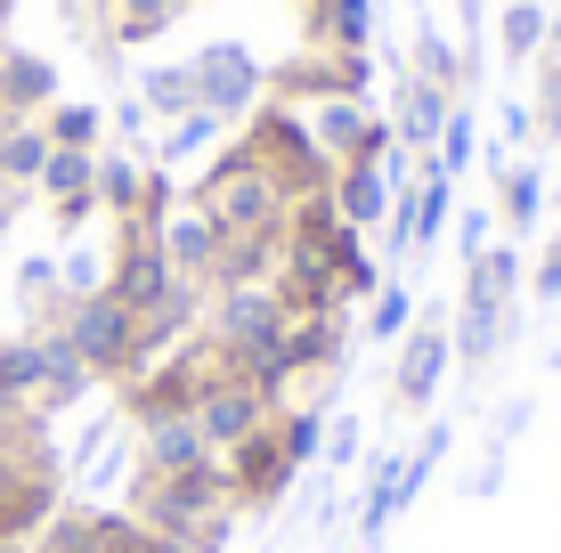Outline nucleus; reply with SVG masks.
Returning <instances> with one entry per match:
<instances>
[{
	"label": "nucleus",
	"mask_w": 561,
	"mask_h": 553,
	"mask_svg": "<svg viewBox=\"0 0 561 553\" xmlns=\"http://www.w3.org/2000/svg\"><path fill=\"white\" fill-rule=\"evenodd\" d=\"M196 212L220 228V244H285V220H294V196H285V180L261 163V147H228L220 163L196 180Z\"/></svg>",
	"instance_id": "1"
},
{
	"label": "nucleus",
	"mask_w": 561,
	"mask_h": 553,
	"mask_svg": "<svg viewBox=\"0 0 561 553\" xmlns=\"http://www.w3.org/2000/svg\"><path fill=\"white\" fill-rule=\"evenodd\" d=\"M520 285H529V261H520L513 237L463 261V301H456V318H448L456 367H489V358L513 342V301H520Z\"/></svg>",
	"instance_id": "2"
},
{
	"label": "nucleus",
	"mask_w": 561,
	"mask_h": 553,
	"mask_svg": "<svg viewBox=\"0 0 561 553\" xmlns=\"http://www.w3.org/2000/svg\"><path fill=\"white\" fill-rule=\"evenodd\" d=\"M220 512H237V505H228L220 456H211V464H187V472H139V481H130V521L154 529L163 545L196 538V529L220 521Z\"/></svg>",
	"instance_id": "3"
},
{
	"label": "nucleus",
	"mask_w": 561,
	"mask_h": 553,
	"mask_svg": "<svg viewBox=\"0 0 561 553\" xmlns=\"http://www.w3.org/2000/svg\"><path fill=\"white\" fill-rule=\"evenodd\" d=\"M57 326H66L73 358H82L99 383H130V375L147 367V358H139V318H130L114 293H82L66 318H57Z\"/></svg>",
	"instance_id": "4"
},
{
	"label": "nucleus",
	"mask_w": 561,
	"mask_h": 553,
	"mask_svg": "<svg viewBox=\"0 0 561 553\" xmlns=\"http://www.w3.org/2000/svg\"><path fill=\"white\" fill-rule=\"evenodd\" d=\"M106 293L123 301L130 318L163 310V301L180 293V277H171V261H163V237H154L147 220H123V228H114V253H106Z\"/></svg>",
	"instance_id": "5"
},
{
	"label": "nucleus",
	"mask_w": 561,
	"mask_h": 553,
	"mask_svg": "<svg viewBox=\"0 0 561 553\" xmlns=\"http://www.w3.org/2000/svg\"><path fill=\"white\" fill-rule=\"evenodd\" d=\"M187 66H196V106L220 123H253V106L268 99V66L244 42H204Z\"/></svg>",
	"instance_id": "6"
},
{
	"label": "nucleus",
	"mask_w": 561,
	"mask_h": 553,
	"mask_svg": "<svg viewBox=\"0 0 561 553\" xmlns=\"http://www.w3.org/2000/svg\"><path fill=\"white\" fill-rule=\"evenodd\" d=\"M456 375V334H448V310H415V326L399 334V367H391V399L408 415H423L439 399V383Z\"/></svg>",
	"instance_id": "7"
},
{
	"label": "nucleus",
	"mask_w": 561,
	"mask_h": 553,
	"mask_svg": "<svg viewBox=\"0 0 561 553\" xmlns=\"http://www.w3.org/2000/svg\"><path fill=\"white\" fill-rule=\"evenodd\" d=\"M220 472H228V505H237V512H268V505L285 497V488L301 481L294 456L277 448V424H261L253 440H237V448L220 456Z\"/></svg>",
	"instance_id": "8"
},
{
	"label": "nucleus",
	"mask_w": 561,
	"mask_h": 553,
	"mask_svg": "<svg viewBox=\"0 0 561 553\" xmlns=\"http://www.w3.org/2000/svg\"><path fill=\"white\" fill-rule=\"evenodd\" d=\"M33 196H42L49 220L73 237V228L99 212V155H90V147H49V163H42V180H33Z\"/></svg>",
	"instance_id": "9"
},
{
	"label": "nucleus",
	"mask_w": 561,
	"mask_h": 553,
	"mask_svg": "<svg viewBox=\"0 0 561 553\" xmlns=\"http://www.w3.org/2000/svg\"><path fill=\"white\" fill-rule=\"evenodd\" d=\"M268 415H277V407H268V399L244 383V375H220V383L196 399V431H204V448H211V456H228L237 440H253Z\"/></svg>",
	"instance_id": "10"
},
{
	"label": "nucleus",
	"mask_w": 561,
	"mask_h": 553,
	"mask_svg": "<svg viewBox=\"0 0 561 553\" xmlns=\"http://www.w3.org/2000/svg\"><path fill=\"white\" fill-rule=\"evenodd\" d=\"M463 99L456 90H439V82H423V73H399V106H391V139H399V155H432L439 147V130H448V114Z\"/></svg>",
	"instance_id": "11"
},
{
	"label": "nucleus",
	"mask_w": 561,
	"mask_h": 553,
	"mask_svg": "<svg viewBox=\"0 0 561 553\" xmlns=\"http://www.w3.org/2000/svg\"><path fill=\"white\" fill-rule=\"evenodd\" d=\"M382 0H301V49H375Z\"/></svg>",
	"instance_id": "12"
},
{
	"label": "nucleus",
	"mask_w": 561,
	"mask_h": 553,
	"mask_svg": "<svg viewBox=\"0 0 561 553\" xmlns=\"http://www.w3.org/2000/svg\"><path fill=\"white\" fill-rule=\"evenodd\" d=\"M163 237V261H171V277L180 285H204L211 293V261H220V228H211L196 204H171V220L154 228Z\"/></svg>",
	"instance_id": "13"
},
{
	"label": "nucleus",
	"mask_w": 561,
	"mask_h": 553,
	"mask_svg": "<svg viewBox=\"0 0 561 553\" xmlns=\"http://www.w3.org/2000/svg\"><path fill=\"white\" fill-rule=\"evenodd\" d=\"M187 16V0H99V49H147Z\"/></svg>",
	"instance_id": "14"
},
{
	"label": "nucleus",
	"mask_w": 561,
	"mask_h": 553,
	"mask_svg": "<svg viewBox=\"0 0 561 553\" xmlns=\"http://www.w3.org/2000/svg\"><path fill=\"white\" fill-rule=\"evenodd\" d=\"M489 180H496V204H489V212L505 220V237H537V228H546V212H553V187H546V171L513 155L505 171H489Z\"/></svg>",
	"instance_id": "15"
},
{
	"label": "nucleus",
	"mask_w": 561,
	"mask_h": 553,
	"mask_svg": "<svg viewBox=\"0 0 561 553\" xmlns=\"http://www.w3.org/2000/svg\"><path fill=\"white\" fill-rule=\"evenodd\" d=\"M342 350H351V318L342 310H318V318H294V326H285V367H294V383L301 375H334L342 367Z\"/></svg>",
	"instance_id": "16"
},
{
	"label": "nucleus",
	"mask_w": 561,
	"mask_h": 553,
	"mask_svg": "<svg viewBox=\"0 0 561 553\" xmlns=\"http://www.w3.org/2000/svg\"><path fill=\"white\" fill-rule=\"evenodd\" d=\"M0 106H9L16 123H42L57 106V66L42 49H0Z\"/></svg>",
	"instance_id": "17"
},
{
	"label": "nucleus",
	"mask_w": 561,
	"mask_h": 553,
	"mask_svg": "<svg viewBox=\"0 0 561 553\" xmlns=\"http://www.w3.org/2000/svg\"><path fill=\"white\" fill-rule=\"evenodd\" d=\"M42 391H49V350H42V334H0V399L9 407H33L42 415Z\"/></svg>",
	"instance_id": "18"
},
{
	"label": "nucleus",
	"mask_w": 561,
	"mask_h": 553,
	"mask_svg": "<svg viewBox=\"0 0 561 553\" xmlns=\"http://www.w3.org/2000/svg\"><path fill=\"white\" fill-rule=\"evenodd\" d=\"M325 196H334V212L366 237V228H382V212H391V196H399V187L382 180V163H342Z\"/></svg>",
	"instance_id": "19"
},
{
	"label": "nucleus",
	"mask_w": 561,
	"mask_h": 553,
	"mask_svg": "<svg viewBox=\"0 0 561 553\" xmlns=\"http://www.w3.org/2000/svg\"><path fill=\"white\" fill-rule=\"evenodd\" d=\"M187 464H211L196 415H163V424H139V472H187Z\"/></svg>",
	"instance_id": "20"
},
{
	"label": "nucleus",
	"mask_w": 561,
	"mask_h": 553,
	"mask_svg": "<svg viewBox=\"0 0 561 553\" xmlns=\"http://www.w3.org/2000/svg\"><path fill=\"white\" fill-rule=\"evenodd\" d=\"M496 49H505V66H537L553 49L546 0H496Z\"/></svg>",
	"instance_id": "21"
},
{
	"label": "nucleus",
	"mask_w": 561,
	"mask_h": 553,
	"mask_svg": "<svg viewBox=\"0 0 561 553\" xmlns=\"http://www.w3.org/2000/svg\"><path fill=\"white\" fill-rule=\"evenodd\" d=\"M42 163H49V130L42 123H9L0 130V196H33Z\"/></svg>",
	"instance_id": "22"
},
{
	"label": "nucleus",
	"mask_w": 561,
	"mask_h": 553,
	"mask_svg": "<svg viewBox=\"0 0 561 553\" xmlns=\"http://www.w3.org/2000/svg\"><path fill=\"white\" fill-rule=\"evenodd\" d=\"M139 106L154 123H180V114H196V66L187 57H163V66L139 73Z\"/></svg>",
	"instance_id": "23"
},
{
	"label": "nucleus",
	"mask_w": 561,
	"mask_h": 553,
	"mask_svg": "<svg viewBox=\"0 0 561 553\" xmlns=\"http://www.w3.org/2000/svg\"><path fill=\"white\" fill-rule=\"evenodd\" d=\"M99 212H114V228L147 212V163H130L123 147H114V155L99 147Z\"/></svg>",
	"instance_id": "24"
},
{
	"label": "nucleus",
	"mask_w": 561,
	"mask_h": 553,
	"mask_svg": "<svg viewBox=\"0 0 561 553\" xmlns=\"http://www.w3.org/2000/svg\"><path fill=\"white\" fill-rule=\"evenodd\" d=\"M268 424H277V448L294 456V472H309V464L325 456V407H318V399H301V407L285 399V407L268 415Z\"/></svg>",
	"instance_id": "25"
},
{
	"label": "nucleus",
	"mask_w": 561,
	"mask_h": 553,
	"mask_svg": "<svg viewBox=\"0 0 561 553\" xmlns=\"http://www.w3.org/2000/svg\"><path fill=\"white\" fill-rule=\"evenodd\" d=\"M399 521V456H375V472H366V497H358V538L382 545V529Z\"/></svg>",
	"instance_id": "26"
},
{
	"label": "nucleus",
	"mask_w": 561,
	"mask_h": 553,
	"mask_svg": "<svg viewBox=\"0 0 561 553\" xmlns=\"http://www.w3.org/2000/svg\"><path fill=\"white\" fill-rule=\"evenodd\" d=\"M42 130H49V147H90V155H99V147H106V106L57 99V106L42 114Z\"/></svg>",
	"instance_id": "27"
},
{
	"label": "nucleus",
	"mask_w": 561,
	"mask_h": 553,
	"mask_svg": "<svg viewBox=\"0 0 561 553\" xmlns=\"http://www.w3.org/2000/svg\"><path fill=\"white\" fill-rule=\"evenodd\" d=\"M408 73H423V82H439V90H456V99H463V49L432 25V16L415 25V66Z\"/></svg>",
	"instance_id": "28"
},
{
	"label": "nucleus",
	"mask_w": 561,
	"mask_h": 553,
	"mask_svg": "<svg viewBox=\"0 0 561 553\" xmlns=\"http://www.w3.org/2000/svg\"><path fill=\"white\" fill-rule=\"evenodd\" d=\"M220 130H228V123H220V114H204V106H196V114H180V123L163 130V163H196L204 147L220 139Z\"/></svg>",
	"instance_id": "29"
},
{
	"label": "nucleus",
	"mask_w": 561,
	"mask_h": 553,
	"mask_svg": "<svg viewBox=\"0 0 561 553\" xmlns=\"http://www.w3.org/2000/svg\"><path fill=\"white\" fill-rule=\"evenodd\" d=\"M472 155H480V123H472V106H456V114H448V130H439V147H432L423 163H439V171L456 180V171L472 163Z\"/></svg>",
	"instance_id": "30"
},
{
	"label": "nucleus",
	"mask_w": 561,
	"mask_h": 553,
	"mask_svg": "<svg viewBox=\"0 0 561 553\" xmlns=\"http://www.w3.org/2000/svg\"><path fill=\"white\" fill-rule=\"evenodd\" d=\"M529 114H537V139L561 147V57L553 49L537 57V99H529Z\"/></svg>",
	"instance_id": "31"
},
{
	"label": "nucleus",
	"mask_w": 561,
	"mask_h": 553,
	"mask_svg": "<svg viewBox=\"0 0 561 553\" xmlns=\"http://www.w3.org/2000/svg\"><path fill=\"white\" fill-rule=\"evenodd\" d=\"M408 326H415V293H408V285H382L375 310H366V334H375V342H399Z\"/></svg>",
	"instance_id": "32"
},
{
	"label": "nucleus",
	"mask_w": 561,
	"mask_h": 553,
	"mask_svg": "<svg viewBox=\"0 0 561 553\" xmlns=\"http://www.w3.org/2000/svg\"><path fill=\"white\" fill-rule=\"evenodd\" d=\"M57 285H66V301L106 293V261H99V253H66V261H57Z\"/></svg>",
	"instance_id": "33"
},
{
	"label": "nucleus",
	"mask_w": 561,
	"mask_h": 553,
	"mask_svg": "<svg viewBox=\"0 0 561 553\" xmlns=\"http://www.w3.org/2000/svg\"><path fill=\"white\" fill-rule=\"evenodd\" d=\"M489 244H496V212H489V204H472V212L456 220V253L472 261V253H489Z\"/></svg>",
	"instance_id": "34"
},
{
	"label": "nucleus",
	"mask_w": 561,
	"mask_h": 553,
	"mask_svg": "<svg viewBox=\"0 0 561 553\" xmlns=\"http://www.w3.org/2000/svg\"><path fill=\"white\" fill-rule=\"evenodd\" d=\"M529 293H537V301H561V228L546 237V253H537V269H529Z\"/></svg>",
	"instance_id": "35"
},
{
	"label": "nucleus",
	"mask_w": 561,
	"mask_h": 553,
	"mask_svg": "<svg viewBox=\"0 0 561 553\" xmlns=\"http://www.w3.org/2000/svg\"><path fill=\"white\" fill-rule=\"evenodd\" d=\"M529 139H537V114H529V106H505V123H496V147H505V155H520Z\"/></svg>",
	"instance_id": "36"
},
{
	"label": "nucleus",
	"mask_w": 561,
	"mask_h": 553,
	"mask_svg": "<svg viewBox=\"0 0 561 553\" xmlns=\"http://www.w3.org/2000/svg\"><path fill=\"white\" fill-rule=\"evenodd\" d=\"M325 464H358V424H351V415L325 424Z\"/></svg>",
	"instance_id": "37"
},
{
	"label": "nucleus",
	"mask_w": 561,
	"mask_h": 553,
	"mask_svg": "<svg viewBox=\"0 0 561 553\" xmlns=\"http://www.w3.org/2000/svg\"><path fill=\"white\" fill-rule=\"evenodd\" d=\"M520 431H529V399H513L505 415H496V431H489V448H513Z\"/></svg>",
	"instance_id": "38"
},
{
	"label": "nucleus",
	"mask_w": 561,
	"mask_h": 553,
	"mask_svg": "<svg viewBox=\"0 0 561 553\" xmlns=\"http://www.w3.org/2000/svg\"><path fill=\"white\" fill-rule=\"evenodd\" d=\"M456 16H463V49H480V33H489V0H456Z\"/></svg>",
	"instance_id": "39"
},
{
	"label": "nucleus",
	"mask_w": 561,
	"mask_h": 553,
	"mask_svg": "<svg viewBox=\"0 0 561 553\" xmlns=\"http://www.w3.org/2000/svg\"><path fill=\"white\" fill-rule=\"evenodd\" d=\"M106 123H114V130H139V123H147V106H139V90H130V99H123V106H114V114H106Z\"/></svg>",
	"instance_id": "40"
},
{
	"label": "nucleus",
	"mask_w": 561,
	"mask_h": 553,
	"mask_svg": "<svg viewBox=\"0 0 561 553\" xmlns=\"http://www.w3.org/2000/svg\"><path fill=\"white\" fill-rule=\"evenodd\" d=\"M546 16H553V57H561V0H553V9H546Z\"/></svg>",
	"instance_id": "41"
},
{
	"label": "nucleus",
	"mask_w": 561,
	"mask_h": 553,
	"mask_svg": "<svg viewBox=\"0 0 561 553\" xmlns=\"http://www.w3.org/2000/svg\"><path fill=\"white\" fill-rule=\"evenodd\" d=\"M66 9H73V16H99V0H66Z\"/></svg>",
	"instance_id": "42"
},
{
	"label": "nucleus",
	"mask_w": 561,
	"mask_h": 553,
	"mask_svg": "<svg viewBox=\"0 0 561 553\" xmlns=\"http://www.w3.org/2000/svg\"><path fill=\"white\" fill-rule=\"evenodd\" d=\"M9 204H16V196H0V228H9Z\"/></svg>",
	"instance_id": "43"
},
{
	"label": "nucleus",
	"mask_w": 561,
	"mask_h": 553,
	"mask_svg": "<svg viewBox=\"0 0 561 553\" xmlns=\"http://www.w3.org/2000/svg\"><path fill=\"white\" fill-rule=\"evenodd\" d=\"M553 228H561V187H553Z\"/></svg>",
	"instance_id": "44"
},
{
	"label": "nucleus",
	"mask_w": 561,
	"mask_h": 553,
	"mask_svg": "<svg viewBox=\"0 0 561 553\" xmlns=\"http://www.w3.org/2000/svg\"><path fill=\"white\" fill-rule=\"evenodd\" d=\"M9 123H16V114H9V106H0V130H9Z\"/></svg>",
	"instance_id": "45"
},
{
	"label": "nucleus",
	"mask_w": 561,
	"mask_h": 553,
	"mask_svg": "<svg viewBox=\"0 0 561 553\" xmlns=\"http://www.w3.org/2000/svg\"><path fill=\"white\" fill-rule=\"evenodd\" d=\"M415 9H423V0H415Z\"/></svg>",
	"instance_id": "46"
}]
</instances>
